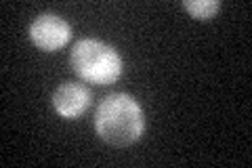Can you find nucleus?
I'll use <instances>...</instances> for the list:
<instances>
[{
  "label": "nucleus",
  "mask_w": 252,
  "mask_h": 168,
  "mask_svg": "<svg viewBox=\"0 0 252 168\" xmlns=\"http://www.w3.org/2000/svg\"><path fill=\"white\" fill-rule=\"evenodd\" d=\"M94 131L105 143L126 147L141 139L145 131L143 107L132 95L114 93L99 103L94 114Z\"/></svg>",
  "instance_id": "obj_1"
},
{
  "label": "nucleus",
  "mask_w": 252,
  "mask_h": 168,
  "mask_svg": "<svg viewBox=\"0 0 252 168\" xmlns=\"http://www.w3.org/2000/svg\"><path fill=\"white\" fill-rule=\"evenodd\" d=\"M72 67L91 84H114L122 76V57L101 40L82 38L72 51Z\"/></svg>",
  "instance_id": "obj_2"
},
{
  "label": "nucleus",
  "mask_w": 252,
  "mask_h": 168,
  "mask_svg": "<svg viewBox=\"0 0 252 168\" xmlns=\"http://www.w3.org/2000/svg\"><path fill=\"white\" fill-rule=\"evenodd\" d=\"M30 38L38 49L53 53L67 44V40L72 38V28H69V23L65 19H61L59 15L42 13L32 21Z\"/></svg>",
  "instance_id": "obj_3"
},
{
  "label": "nucleus",
  "mask_w": 252,
  "mask_h": 168,
  "mask_svg": "<svg viewBox=\"0 0 252 168\" xmlns=\"http://www.w3.org/2000/svg\"><path fill=\"white\" fill-rule=\"evenodd\" d=\"M53 105L61 118H67V120L80 118L91 105V93L82 84L63 82L53 93Z\"/></svg>",
  "instance_id": "obj_4"
},
{
  "label": "nucleus",
  "mask_w": 252,
  "mask_h": 168,
  "mask_svg": "<svg viewBox=\"0 0 252 168\" xmlns=\"http://www.w3.org/2000/svg\"><path fill=\"white\" fill-rule=\"evenodd\" d=\"M183 6H185V11L191 15V17L208 21L219 13L220 2L219 0H185Z\"/></svg>",
  "instance_id": "obj_5"
}]
</instances>
